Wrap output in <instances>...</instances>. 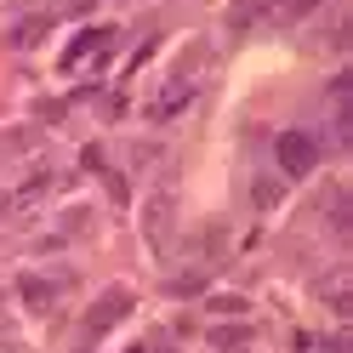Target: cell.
Segmentation results:
<instances>
[{
  "mask_svg": "<svg viewBox=\"0 0 353 353\" xmlns=\"http://www.w3.org/2000/svg\"><path fill=\"white\" fill-rule=\"evenodd\" d=\"M325 6V0H234L228 6V34H256V29H296Z\"/></svg>",
  "mask_w": 353,
  "mask_h": 353,
  "instance_id": "cell-1",
  "label": "cell"
},
{
  "mask_svg": "<svg viewBox=\"0 0 353 353\" xmlns=\"http://www.w3.org/2000/svg\"><path fill=\"white\" fill-rule=\"evenodd\" d=\"M131 307H137V302H131V291H125V285H108V291H103L92 307H85V325H80V353L92 347L103 330H114V325L131 314Z\"/></svg>",
  "mask_w": 353,
  "mask_h": 353,
  "instance_id": "cell-2",
  "label": "cell"
},
{
  "mask_svg": "<svg viewBox=\"0 0 353 353\" xmlns=\"http://www.w3.org/2000/svg\"><path fill=\"white\" fill-rule=\"evenodd\" d=\"M274 154H279V171L285 176H307L319 165V137H314V131H279Z\"/></svg>",
  "mask_w": 353,
  "mask_h": 353,
  "instance_id": "cell-3",
  "label": "cell"
},
{
  "mask_svg": "<svg viewBox=\"0 0 353 353\" xmlns=\"http://www.w3.org/2000/svg\"><path fill=\"white\" fill-rule=\"evenodd\" d=\"M171 216H176L171 194H154V200L143 205V228H148V245H154V251H165V245H171V234H176Z\"/></svg>",
  "mask_w": 353,
  "mask_h": 353,
  "instance_id": "cell-4",
  "label": "cell"
},
{
  "mask_svg": "<svg viewBox=\"0 0 353 353\" xmlns=\"http://www.w3.org/2000/svg\"><path fill=\"white\" fill-rule=\"evenodd\" d=\"M57 291H63V279H40V274H23V279H17V296H23L29 314H52V307H57Z\"/></svg>",
  "mask_w": 353,
  "mask_h": 353,
  "instance_id": "cell-5",
  "label": "cell"
},
{
  "mask_svg": "<svg viewBox=\"0 0 353 353\" xmlns=\"http://www.w3.org/2000/svg\"><path fill=\"white\" fill-rule=\"evenodd\" d=\"M108 40H120V34H114V29H80V34H74V46L63 52V69H74V63H85V57L108 52Z\"/></svg>",
  "mask_w": 353,
  "mask_h": 353,
  "instance_id": "cell-6",
  "label": "cell"
},
{
  "mask_svg": "<svg viewBox=\"0 0 353 353\" xmlns=\"http://www.w3.org/2000/svg\"><path fill=\"white\" fill-rule=\"evenodd\" d=\"M188 103H194V85H188V80H171V92L148 103V120H154V125H165L171 114H183Z\"/></svg>",
  "mask_w": 353,
  "mask_h": 353,
  "instance_id": "cell-7",
  "label": "cell"
},
{
  "mask_svg": "<svg viewBox=\"0 0 353 353\" xmlns=\"http://www.w3.org/2000/svg\"><path fill=\"white\" fill-rule=\"evenodd\" d=\"M205 285H211V268H183L165 279V296H205Z\"/></svg>",
  "mask_w": 353,
  "mask_h": 353,
  "instance_id": "cell-8",
  "label": "cell"
},
{
  "mask_svg": "<svg viewBox=\"0 0 353 353\" xmlns=\"http://www.w3.org/2000/svg\"><path fill=\"white\" fill-rule=\"evenodd\" d=\"M46 29H52V17H23V23L12 29V46H17V52L40 46V40H46Z\"/></svg>",
  "mask_w": 353,
  "mask_h": 353,
  "instance_id": "cell-9",
  "label": "cell"
},
{
  "mask_svg": "<svg viewBox=\"0 0 353 353\" xmlns=\"http://www.w3.org/2000/svg\"><path fill=\"white\" fill-rule=\"evenodd\" d=\"M211 347H223V353L251 347V325H211Z\"/></svg>",
  "mask_w": 353,
  "mask_h": 353,
  "instance_id": "cell-10",
  "label": "cell"
},
{
  "mask_svg": "<svg viewBox=\"0 0 353 353\" xmlns=\"http://www.w3.org/2000/svg\"><path fill=\"white\" fill-rule=\"evenodd\" d=\"M279 194H285V188H279V176H256V183H251V205H256V211H274V205H279Z\"/></svg>",
  "mask_w": 353,
  "mask_h": 353,
  "instance_id": "cell-11",
  "label": "cell"
},
{
  "mask_svg": "<svg viewBox=\"0 0 353 353\" xmlns=\"http://www.w3.org/2000/svg\"><path fill=\"white\" fill-rule=\"evenodd\" d=\"M205 314H223V319H239V314H251L245 296H205Z\"/></svg>",
  "mask_w": 353,
  "mask_h": 353,
  "instance_id": "cell-12",
  "label": "cell"
},
{
  "mask_svg": "<svg viewBox=\"0 0 353 353\" xmlns=\"http://www.w3.org/2000/svg\"><path fill=\"white\" fill-rule=\"evenodd\" d=\"M85 223H92V211H85V205L63 211V223H57V239H69V234H85Z\"/></svg>",
  "mask_w": 353,
  "mask_h": 353,
  "instance_id": "cell-13",
  "label": "cell"
},
{
  "mask_svg": "<svg viewBox=\"0 0 353 353\" xmlns=\"http://www.w3.org/2000/svg\"><path fill=\"white\" fill-rule=\"evenodd\" d=\"M314 347H319V353H353V342H347V336H330V342H314Z\"/></svg>",
  "mask_w": 353,
  "mask_h": 353,
  "instance_id": "cell-14",
  "label": "cell"
},
{
  "mask_svg": "<svg viewBox=\"0 0 353 353\" xmlns=\"http://www.w3.org/2000/svg\"><path fill=\"white\" fill-rule=\"evenodd\" d=\"M63 6H69L74 17H85V12H92V6H97V0H63Z\"/></svg>",
  "mask_w": 353,
  "mask_h": 353,
  "instance_id": "cell-15",
  "label": "cell"
},
{
  "mask_svg": "<svg viewBox=\"0 0 353 353\" xmlns=\"http://www.w3.org/2000/svg\"><path fill=\"white\" fill-rule=\"evenodd\" d=\"M125 353H148V347H125Z\"/></svg>",
  "mask_w": 353,
  "mask_h": 353,
  "instance_id": "cell-16",
  "label": "cell"
},
{
  "mask_svg": "<svg viewBox=\"0 0 353 353\" xmlns=\"http://www.w3.org/2000/svg\"><path fill=\"white\" fill-rule=\"evenodd\" d=\"M234 353H239V347H234Z\"/></svg>",
  "mask_w": 353,
  "mask_h": 353,
  "instance_id": "cell-17",
  "label": "cell"
}]
</instances>
